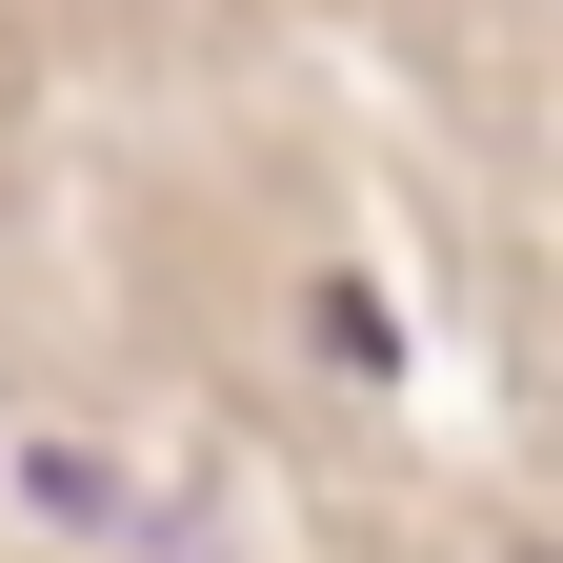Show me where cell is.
<instances>
[{
    "label": "cell",
    "mask_w": 563,
    "mask_h": 563,
    "mask_svg": "<svg viewBox=\"0 0 563 563\" xmlns=\"http://www.w3.org/2000/svg\"><path fill=\"white\" fill-rule=\"evenodd\" d=\"M0 483H21V523L60 563H222V523H201L162 463H121V443H60L41 422V443H0Z\"/></svg>",
    "instance_id": "cell-1"
}]
</instances>
